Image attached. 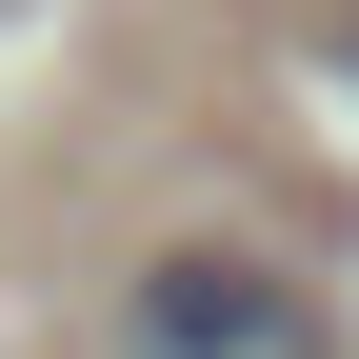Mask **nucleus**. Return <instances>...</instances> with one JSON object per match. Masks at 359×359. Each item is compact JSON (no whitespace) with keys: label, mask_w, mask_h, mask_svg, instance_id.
Returning a JSON list of instances; mask_svg holds the SVG:
<instances>
[{"label":"nucleus","mask_w":359,"mask_h":359,"mask_svg":"<svg viewBox=\"0 0 359 359\" xmlns=\"http://www.w3.org/2000/svg\"><path fill=\"white\" fill-rule=\"evenodd\" d=\"M120 359H339L320 280H280L259 240H180L120 280Z\"/></svg>","instance_id":"1"}]
</instances>
